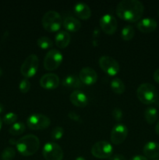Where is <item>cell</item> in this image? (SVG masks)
<instances>
[{
    "instance_id": "484cf974",
    "label": "cell",
    "mask_w": 159,
    "mask_h": 160,
    "mask_svg": "<svg viewBox=\"0 0 159 160\" xmlns=\"http://www.w3.org/2000/svg\"><path fill=\"white\" fill-rule=\"evenodd\" d=\"M37 44L42 49H48V48L52 47L53 42L49 38L46 37V36H43V37H40L37 39Z\"/></svg>"
},
{
    "instance_id": "603a6c76",
    "label": "cell",
    "mask_w": 159,
    "mask_h": 160,
    "mask_svg": "<svg viewBox=\"0 0 159 160\" xmlns=\"http://www.w3.org/2000/svg\"><path fill=\"white\" fill-rule=\"evenodd\" d=\"M144 118L148 124L151 125L155 123L157 119V110L156 108L150 106L146 109L144 112Z\"/></svg>"
},
{
    "instance_id": "277c9868",
    "label": "cell",
    "mask_w": 159,
    "mask_h": 160,
    "mask_svg": "<svg viewBox=\"0 0 159 160\" xmlns=\"http://www.w3.org/2000/svg\"><path fill=\"white\" fill-rule=\"evenodd\" d=\"M62 17L57 11H48L42 17L41 24L43 28L48 32L59 31L62 26Z\"/></svg>"
},
{
    "instance_id": "2e32d148",
    "label": "cell",
    "mask_w": 159,
    "mask_h": 160,
    "mask_svg": "<svg viewBox=\"0 0 159 160\" xmlns=\"http://www.w3.org/2000/svg\"><path fill=\"white\" fill-rule=\"evenodd\" d=\"M70 102L73 105L76 107L84 108L86 107L88 104V98L87 95L81 91H73L70 96Z\"/></svg>"
},
{
    "instance_id": "8992f818",
    "label": "cell",
    "mask_w": 159,
    "mask_h": 160,
    "mask_svg": "<svg viewBox=\"0 0 159 160\" xmlns=\"http://www.w3.org/2000/svg\"><path fill=\"white\" fill-rule=\"evenodd\" d=\"M91 154L98 159H111L113 154V148L108 142L100 141L94 144L91 148Z\"/></svg>"
},
{
    "instance_id": "e0dca14e",
    "label": "cell",
    "mask_w": 159,
    "mask_h": 160,
    "mask_svg": "<svg viewBox=\"0 0 159 160\" xmlns=\"http://www.w3.org/2000/svg\"><path fill=\"white\" fill-rule=\"evenodd\" d=\"M143 152L147 159H159V143L149 142L143 146Z\"/></svg>"
},
{
    "instance_id": "1f68e13d",
    "label": "cell",
    "mask_w": 159,
    "mask_h": 160,
    "mask_svg": "<svg viewBox=\"0 0 159 160\" xmlns=\"http://www.w3.org/2000/svg\"><path fill=\"white\" fill-rule=\"evenodd\" d=\"M68 117L70 120H73L75 122H78V123H81L82 122V119H81L80 116L78 115L74 111H70V112H69Z\"/></svg>"
},
{
    "instance_id": "d6986e66",
    "label": "cell",
    "mask_w": 159,
    "mask_h": 160,
    "mask_svg": "<svg viewBox=\"0 0 159 160\" xmlns=\"http://www.w3.org/2000/svg\"><path fill=\"white\" fill-rule=\"evenodd\" d=\"M71 37L70 34L65 31H60L56 34L55 42L56 46L60 48H65L70 45Z\"/></svg>"
},
{
    "instance_id": "f35d334b",
    "label": "cell",
    "mask_w": 159,
    "mask_h": 160,
    "mask_svg": "<svg viewBox=\"0 0 159 160\" xmlns=\"http://www.w3.org/2000/svg\"><path fill=\"white\" fill-rule=\"evenodd\" d=\"M2 118L0 117V131H1L2 129Z\"/></svg>"
},
{
    "instance_id": "f546056e",
    "label": "cell",
    "mask_w": 159,
    "mask_h": 160,
    "mask_svg": "<svg viewBox=\"0 0 159 160\" xmlns=\"http://www.w3.org/2000/svg\"><path fill=\"white\" fill-rule=\"evenodd\" d=\"M19 88L20 91L23 94H26L29 92V90L31 89V83L28 81L26 78L23 79L20 83V85H19Z\"/></svg>"
},
{
    "instance_id": "8fae6325",
    "label": "cell",
    "mask_w": 159,
    "mask_h": 160,
    "mask_svg": "<svg viewBox=\"0 0 159 160\" xmlns=\"http://www.w3.org/2000/svg\"><path fill=\"white\" fill-rule=\"evenodd\" d=\"M128 135V128H126V125L123 123H118L115 124L112 128L110 134L111 142L114 145H121Z\"/></svg>"
},
{
    "instance_id": "d6a6232c",
    "label": "cell",
    "mask_w": 159,
    "mask_h": 160,
    "mask_svg": "<svg viewBox=\"0 0 159 160\" xmlns=\"http://www.w3.org/2000/svg\"><path fill=\"white\" fill-rule=\"evenodd\" d=\"M111 159L112 160H126V158H125V156L121 154H117V155H115V156H112V157H111Z\"/></svg>"
},
{
    "instance_id": "30bf717a",
    "label": "cell",
    "mask_w": 159,
    "mask_h": 160,
    "mask_svg": "<svg viewBox=\"0 0 159 160\" xmlns=\"http://www.w3.org/2000/svg\"><path fill=\"white\" fill-rule=\"evenodd\" d=\"M101 70L109 76H115L119 72V64L113 58L108 56H101L98 61Z\"/></svg>"
},
{
    "instance_id": "52a82bcc",
    "label": "cell",
    "mask_w": 159,
    "mask_h": 160,
    "mask_svg": "<svg viewBox=\"0 0 159 160\" xmlns=\"http://www.w3.org/2000/svg\"><path fill=\"white\" fill-rule=\"evenodd\" d=\"M63 59L62 54L57 49H51L46 53L44 59V67L46 70L52 71L59 68Z\"/></svg>"
},
{
    "instance_id": "f1b7e54d",
    "label": "cell",
    "mask_w": 159,
    "mask_h": 160,
    "mask_svg": "<svg viewBox=\"0 0 159 160\" xmlns=\"http://www.w3.org/2000/svg\"><path fill=\"white\" fill-rule=\"evenodd\" d=\"M64 134V130L62 127H56L51 133V138L53 141L60 140Z\"/></svg>"
},
{
    "instance_id": "6da1fadb",
    "label": "cell",
    "mask_w": 159,
    "mask_h": 160,
    "mask_svg": "<svg viewBox=\"0 0 159 160\" xmlns=\"http://www.w3.org/2000/svg\"><path fill=\"white\" fill-rule=\"evenodd\" d=\"M115 11L120 19L133 23L142 17L144 6L138 0H123L117 5Z\"/></svg>"
},
{
    "instance_id": "5b68a950",
    "label": "cell",
    "mask_w": 159,
    "mask_h": 160,
    "mask_svg": "<svg viewBox=\"0 0 159 160\" xmlns=\"http://www.w3.org/2000/svg\"><path fill=\"white\" fill-rule=\"evenodd\" d=\"M39 59L37 55L31 54L25 59L20 67V73L24 78H33L38 69Z\"/></svg>"
},
{
    "instance_id": "7402d4cb",
    "label": "cell",
    "mask_w": 159,
    "mask_h": 160,
    "mask_svg": "<svg viewBox=\"0 0 159 160\" xmlns=\"http://www.w3.org/2000/svg\"><path fill=\"white\" fill-rule=\"evenodd\" d=\"M110 86L112 92L117 95H122V94L124 93L125 90H126V87H125L123 81L118 78H115L111 81Z\"/></svg>"
},
{
    "instance_id": "4316f807",
    "label": "cell",
    "mask_w": 159,
    "mask_h": 160,
    "mask_svg": "<svg viewBox=\"0 0 159 160\" xmlns=\"http://www.w3.org/2000/svg\"><path fill=\"white\" fill-rule=\"evenodd\" d=\"M16 156V151L13 148L8 147L6 148L2 152V160H12Z\"/></svg>"
},
{
    "instance_id": "3957f363",
    "label": "cell",
    "mask_w": 159,
    "mask_h": 160,
    "mask_svg": "<svg viewBox=\"0 0 159 160\" xmlns=\"http://www.w3.org/2000/svg\"><path fill=\"white\" fill-rule=\"evenodd\" d=\"M137 98L145 105H151L155 102L158 98V92L153 84L143 83L137 89Z\"/></svg>"
},
{
    "instance_id": "836d02e7",
    "label": "cell",
    "mask_w": 159,
    "mask_h": 160,
    "mask_svg": "<svg viewBox=\"0 0 159 160\" xmlns=\"http://www.w3.org/2000/svg\"><path fill=\"white\" fill-rule=\"evenodd\" d=\"M153 78H154V81L159 84V68L157 69V70L154 71V75H153Z\"/></svg>"
},
{
    "instance_id": "8d00e7d4",
    "label": "cell",
    "mask_w": 159,
    "mask_h": 160,
    "mask_svg": "<svg viewBox=\"0 0 159 160\" xmlns=\"http://www.w3.org/2000/svg\"><path fill=\"white\" fill-rule=\"evenodd\" d=\"M17 141H15L14 139H10V140H9V143H10L11 145H17Z\"/></svg>"
},
{
    "instance_id": "83f0119b",
    "label": "cell",
    "mask_w": 159,
    "mask_h": 160,
    "mask_svg": "<svg viewBox=\"0 0 159 160\" xmlns=\"http://www.w3.org/2000/svg\"><path fill=\"white\" fill-rule=\"evenodd\" d=\"M17 118H18V116H17V114L14 113V112H10L6 113V115L3 117L2 121L7 125H12L15 123H17Z\"/></svg>"
},
{
    "instance_id": "44dd1931",
    "label": "cell",
    "mask_w": 159,
    "mask_h": 160,
    "mask_svg": "<svg viewBox=\"0 0 159 160\" xmlns=\"http://www.w3.org/2000/svg\"><path fill=\"white\" fill-rule=\"evenodd\" d=\"M62 84L69 88H77L82 86V82L80 80L79 77L76 75H69L63 79Z\"/></svg>"
},
{
    "instance_id": "b9f144b4",
    "label": "cell",
    "mask_w": 159,
    "mask_h": 160,
    "mask_svg": "<svg viewBox=\"0 0 159 160\" xmlns=\"http://www.w3.org/2000/svg\"><path fill=\"white\" fill-rule=\"evenodd\" d=\"M157 15H158V17H159V9H158V11H157Z\"/></svg>"
},
{
    "instance_id": "7a4b0ae2",
    "label": "cell",
    "mask_w": 159,
    "mask_h": 160,
    "mask_svg": "<svg viewBox=\"0 0 159 160\" xmlns=\"http://www.w3.org/2000/svg\"><path fill=\"white\" fill-rule=\"evenodd\" d=\"M17 151L23 156H31L40 148V140L34 134H27L20 138L17 142Z\"/></svg>"
},
{
    "instance_id": "7c38bea8",
    "label": "cell",
    "mask_w": 159,
    "mask_h": 160,
    "mask_svg": "<svg viewBox=\"0 0 159 160\" xmlns=\"http://www.w3.org/2000/svg\"><path fill=\"white\" fill-rule=\"evenodd\" d=\"M100 27L102 31L108 35L115 34L118 28V22L114 16L111 14H105L100 19Z\"/></svg>"
},
{
    "instance_id": "60d3db41",
    "label": "cell",
    "mask_w": 159,
    "mask_h": 160,
    "mask_svg": "<svg viewBox=\"0 0 159 160\" xmlns=\"http://www.w3.org/2000/svg\"><path fill=\"white\" fill-rule=\"evenodd\" d=\"M2 73H3L2 70V68H1V67H0V78H1V77H2Z\"/></svg>"
},
{
    "instance_id": "d4e9b609",
    "label": "cell",
    "mask_w": 159,
    "mask_h": 160,
    "mask_svg": "<svg viewBox=\"0 0 159 160\" xmlns=\"http://www.w3.org/2000/svg\"><path fill=\"white\" fill-rule=\"evenodd\" d=\"M135 35V30L130 25L124 27L121 31V38L124 41H130Z\"/></svg>"
},
{
    "instance_id": "d590c367",
    "label": "cell",
    "mask_w": 159,
    "mask_h": 160,
    "mask_svg": "<svg viewBox=\"0 0 159 160\" xmlns=\"http://www.w3.org/2000/svg\"><path fill=\"white\" fill-rule=\"evenodd\" d=\"M155 132L157 135H159V121L157 122V125H156L155 127Z\"/></svg>"
},
{
    "instance_id": "e575fe53",
    "label": "cell",
    "mask_w": 159,
    "mask_h": 160,
    "mask_svg": "<svg viewBox=\"0 0 159 160\" xmlns=\"http://www.w3.org/2000/svg\"><path fill=\"white\" fill-rule=\"evenodd\" d=\"M130 160H148L145 156H140V155H137V156H134Z\"/></svg>"
},
{
    "instance_id": "4fadbf2b",
    "label": "cell",
    "mask_w": 159,
    "mask_h": 160,
    "mask_svg": "<svg viewBox=\"0 0 159 160\" xmlns=\"http://www.w3.org/2000/svg\"><path fill=\"white\" fill-rule=\"evenodd\" d=\"M60 80L59 76L55 73H45L41 78L40 85L47 90H52L59 87Z\"/></svg>"
},
{
    "instance_id": "5bb4252c",
    "label": "cell",
    "mask_w": 159,
    "mask_h": 160,
    "mask_svg": "<svg viewBox=\"0 0 159 160\" xmlns=\"http://www.w3.org/2000/svg\"><path fill=\"white\" fill-rule=\"evenodd\" d=\"M79 78L82 84L92 85L98 81V74L94 69L87 67L81 69L79 73Z\"/></svg>"
},
{
    "instance_id": "ac0fdd59",
    "label": "cell",
    "mask_w": 159,
    "mask_h": 160,
    "mask_svg": "<svg viewBox=\"0 0 159 160\" xmlns=\"http://www.w3.org/2000/svg\"><path fill=\"white\" fill-rule=\"evenodd\" d=\"M74 13L81 20H88L91 17V9L90 6L84 2H78L73 7Z\"/></svg>"
},
{
    "instance_id": "7bdbcfd3",
    "label": "cell",
    "mask_w": 159,
    "mask_h": 160,
    "mask_svg": "<svg viewBox=\"0 0 159 160\" xmlns=\"http://www.w3.org/2000/svg\"><path fill=\"white\" fill-rule=\"evenodd\" d=\"M154 160H159V159H154Z\"/></svg>"
},
{
    "instance_id": "cb8c5ba5",
    "label": "cell",
    "mask_w": 159,
    "mask_h": 160,
    "mask_svg": "<svg viewBox=\"0 0 159 160\" xmlns=\"http://www.w3.org/2000/svg\"><path fill=\"white\" fill-rule=\"evenodd\" d=\"M25 130H26V127H25L24 123H21V122H17L11 126L9 130V132L12 135L17 136L23 134Z\"/></svg>"
},
{
    "instance_id": "9c48e42d",
    "label": "cell",
    "mask_w": 159,
    "mask_h": 160,
    "mask_svg": "<svg viewBox=\"0 0 159 160\" xmlns=\"http://www.w3.org/2000/svg\"><path fill=\"white\" fill-rule=\"evenodd\" d=\"M42 155L45 160H62L63 159L62 148L55 142L45 144L42 150Z\"/></svg>"
},
{
    "instance_id": "ba28073f",
    "label": "cell",
    "mask_w": 159,
    "mask_h": 160,
    "mask_svg": "<svg viewBox=\"0 0 159 160\" xmlns=\"http://www.w3.org/2000/svg\"><path fill=\"white\" fill-rule=\"evenodd\" d=\"M26 124L30 129L39 131V130H45L48 128L51 124V120L47 116L35 113L28 117Z\"/></svg>"
},
{
    "instance_id": "ab89813d",
    "label": "cell",
    "mask_w": 159,
    "mask_h": 160,
    "mask_svg": "<svg viewBox=\"0 0 159 160\" xmlns=\"http://www.w3.org/2000/svg\"><path fill=\"white\" fill-rule=\"evenodd\" d=\"M76 160H86V159L83 157H77L76 159Z\"/></svg>"
},
{
    "instance_id": "9a60e30c",
    "label": "cell",
    "mask_w": 159,
    "mask_h": 160,
    "mask_svg": "<svg viewBox=\"0 0 159 160\" xmlns=\"http://www.w3.org/2000/svg\"><path fill=\"white\" fill-rule=\"evenodd\" d=\"M137 29L142 33H151L156 30L157 23L154 19L147 17L140 20L137 23Z\"/></svg>"
},
{
    "instance_id": "ffe728a7",
    "label": "cell",
    "mask_w": 159,
    "mask_h": 160,
    "mask_svg": "<svg viewBox=\"0 0 159 160\" xmlns=\"http://www.w3.org/2000/svg\"><path fill=\"white\" fill-rule=\"evenodd\" d=\"M63 26L68 31L70 32H76L79 31L81 28V23L78 19L72 17V16H68L64 19Z\"/></svg>"
},
{
    "instance_id": "74e56055",
    "label": "cell",
    "mask_w": 159,
    "mask_h": 160,
    "mask_svg": "<svg viewBox=\"0 0 159 160\" xmlns=\"http://www.w3.org/2000/svg\"><path fill=\"white\" fill-rule=\"evenodd\" d=\"M3 111H4V107H3L2 105L0 104V114H1Z\"/></svg>"
},
{
    "instance_id": "4dcf8cb0",
    "label": "cell",
    "mask_w": 159,
    "mask_h": 160,
    "mask_svg": "<svg viewBox=\"0 0 159 160\" xmlns=\"http://www.w3.org/2000/svg\"><path fill=\"white\" fill-rule=\"evenodd\" d=\"M112 117L115 119L116 121H120L123 119V112L119 108H115L112 111Z\"/></svg>"
}]
</instances>
